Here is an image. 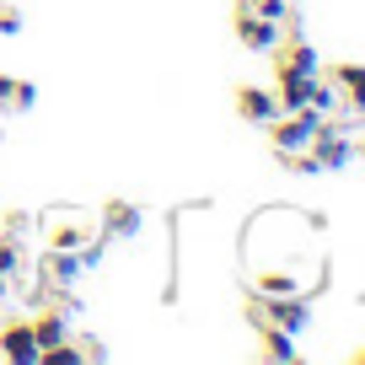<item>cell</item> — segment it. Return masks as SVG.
<instances>
[{"label": "cell", "mask_w": 365, "mask_h": 365, "mask_svg": "<svg viewBox=\"0 0 365 365\" xmlns=\"http://www.w3.org/2000/svg\"><path fill=\"white\" fill-rule=\"evenodd\" d=\"M263 129H269V145L279 150V156H296V150H307L312 135L322 129V113H317V108H296V113H279L274 124H263Z\"/></svg>", "instance_id": "6da1fadb"}, {"label": "cell", "mask_w": 365, "mask_h": 365, "mask_svg": "<svg viewBox=\"0 0 365 365\" xmlns=\"http://www.w3.org/2000/svg\"><path fill=\"white\" fill-rule=\"evenodd\" d=\"M312 86H317V76H312V70L274 65V103H279V113H296V108H307V103H312Z\"/></svg>", "instance_id": "277c9868"}, {"label": "cell", "mask_w": 365, "mask_h": 365, "mask_svg": "<svg viewBox=\"0 0 365 365\" xmlns=\"http://www.w3.org/2000/svg\"><path fill=\"white\" fill-rule=\"evenodd\" d=\"M263 354H269V360H296V333H285V328H274V322H263Z\"/></svg>", "instance_id": "5bb4252c"}, {"label": "cell", "mask_w": 365, "mask_h": 365, "mask_svg": "<svg viewBox=\"0 0 365 365\" xmlns=\"http://www.w3.org/2000/svg\"><path fill=\"white\" fill-rule=\"evenodd\" d=\"M33 333H38V349H54V344H65V339H70L65 307H43V312L33 317Z\"/></svg>", "instance_id": "8fae6325"}, {"label": "cell", "mask_w": 365, "mask_h": 365, "mask_svg": "<svg viewBox=\"0 0 365 365\" xmlns=\"http://www.w3.org/2000/svg\"><path fill=\"white\" fill-rule=\"evenodd\" d=\"M0 33H6V38L22 33V11H0Z\"/></svg>", "instance_id": "ac0fdd59"}, {"label": "cell", "mask_w": 365, "mask_h": 365, "mask_svg": "<svg viewBox=\"0 0 365 365\" xmlns=\"http://www.w3.org/2000/svg\"><path fill=\"white\" fill-rule=\"evenodd\" d=\"M252 317L274 322V328H285V333H307L312 328V301L307 296H258Z\"/></svg>", "instance_id": "7a4b0ae2"}, {"label": "cell", "mask_w": 365, "mask_h": 365, "mask_svg": "<svg viewBox=\"0 0 365 365\" xmlns=\"http://www.w3.org/2000/svg\"><path fill=\"white\" fill-rule=\"evenodd\" d=\"M279 22H269V16L258 11H237V43L247 48V54H274V43H279Z\"/></svg>", "instance_id": "8992f818"}, {"label": "cell", "mask_w": 365, "mask_h": 365, "mask_svg": "<svg viewBox=\"0 0 365 365\" xmlns=\"http://www.w3.org/2000/svg\"><path fill=\"white\" fill-rule=\"evenodd\" d=\"M237 113L247 124H274L279 103H274V86H237Z\"/></svg>", "instance_id": "ba28073f"}, {"label": "cell", "mask_w": 365, "mask_h": 365, "mask_svg": "<svg viewBox=\"0 0 365 365\" xmlns=\"http://www.w3.org/2000/svg\"><path fill=\"white\" fill-rule=\"evenodd\" d=\"M33 103H38V86H33V81H16V91H11V108H22V113H27Z\"/></svg>", "instance_id": "e0dca14e"}, {"label": "cell", "mask_w": 365, "mask_h": 365, "mask_svg": "<svg viewBox=\"0 0 365 365\" xmlns=\"http://www.w3.org/2000/svg\"><path fill=\"white\" fill-rule=\"evenodd\" d=\"M307 108H317V113H322V118H328V113H333V108H339V86H328V81H322V76H317V86H312V103H307Z\"/></svg>", "instance_id": "2e32d148"}, {"label": "cell", "mask_w": 365, "mask_h": 365, "mask_svg": "<svg viewBox=\"0 0 365 365\" xmlns=\"http://www.w3.org/2000/svg\"><path fill=\"white\" fill-rule=\"evenodd\" d=\"M81 269H86V263H81V252H54V247L43 252V279L54 285V296L76 285V279H81Z\"/></svg>", "instance_id": "30bf717a"}, {"label": "cell", "mask_w": 365, "mask_h": 365, "mask_svg": "<svg viewBox=\"0 0 365 365\" xmlns=\"http://www.w3.org/2000/svg\"><path fill=\"white\" fill-rule=\"evenodd\" d=\"M333 81L344 86L354 113H365V65H333Z\"/></svg>", "instance_id": "4fadbf2b"}, {"label": "cell", "mask_w": 365, "mask_h": 365, "mask_svg": "<svg viewBox=\"0 0 365 365\" xmlns=\"http://www.w3.org/2000/svg\"><path fill=\"white\" fill-rule=\"evenodd\" d=\"M91 237H97V231L81 226V220H59V226H48V247H54V252H81Z\"/></svg>", "instance_id": "7c38bea8"}, {"label": "cell", "mask_w": 365, "mask_h": 365, "mask_svg": "<svg viewBox=\"0 0 365 365\" xmlns=\"http://www.w3.org/2000/svg\"><path fill=\"white\" fill-rule=\"evenodd\" d=\"M11 91H16V76H0V103L11 108Z\"/></svg>", "instance_id": "d6986e66"}, {"label": "cell", "mask_w": 365, "mask_h": 365, "mask_svg": "<svg viewBox=\"0 0 365 365\" xmlns=\"http://www.w3.org/2000/svg\"><path fill=\"white\" fill-rule=\"evenodd\" d=\"M0 354L11 365H38V333H33V317H11L6 328H0Z\"/></svg>", "instance_id": "5b68a950"}, {"label": "cell", "mask_w": 365, "mask_h": 365, "mask_svg": "<svg viewBox=\"0 0 365 365\" xmlns=\"http://www.w3.org/2000/svg\"><path fill=\"white\" fill-rule=\"evenodd\" d=\"M307 150L317 156V167H322V172H344V167L354 161V140L344 135L339 124H328V118H322V129L312 135V145H307Z\"/></svg>", "instance_id": "3957f363"}, {"label": "cell", "mask_w": 365, "mask_h": 365, "mask_svg": "<svg viewBox=\"0 0 365 365\" xmlns=\"http://www.w3.org/2000/svg\"><path fill=\"white\" fill-rule=\"evenodd\" d=\"M16 274H22V247H16L11 237H0V290L11 285Z\"/></svg>", "instance_id": "9a60e30c"}, {"label": "cell", "mask_w": 365, "mask_h": 365, "mask_svg": "<svg viewBox=\"0 0 365 365\" xmlns=\"http://www.w3.org/2000/svg\"><path fill=\"white\" fill-rule=\"evenodd\" d=\"M140 231H145V215H140V205H129V199H108V205H103V237L135 242Z\"/></svg>", "instance_id": "52a82bcc"}, {"label": "cell", "mask_w": 365, "mask_h": 365, "mask_svg": "<svg viewBox=\"0 0 365 365\" xmlns=\"http://www.w3.org/2000/svg\"><path fill=\"white\" fill-rule=\"evenodd\" d=\"M274 65H296V70L322 76V54H317V43H307V38H279V43H274Z\"/></svg>", "instance_id": "9c48e42d"}, {"label": "cell", "mask_w": 365, "mask_h": 365, "mask_svg": "<svg viewBox=\"0 0 365 365\" xmlns=\"http://www.w3.org/2000/svg\"><path fill=\"white\" fill-rule=\"evenodd\" d=\"M354 360H360V365H365V344H360V349H354Z\"/></svg>", "instance_id": "ffe728a7"}]
</instances>
